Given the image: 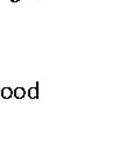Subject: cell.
<instances>
[{
	"instance_id": "obj_1",
	"label": "cell",
	"mask_w": 140,
	"mask_h": 157,
	"mask_svg": "<svg viewBox=\"0 0 140 157\" xmlns=\"http://www.w3.org/2000/svg\"><path fill=\"white\" fill-rule=\"evenodd\" d=\"M28 98L32 99V100H35V99H39V82L35 83V86L33 87H29L28 89Z\"/></svg>"
},
{
	"instance_id": "obj_2",
	"label": "cell",
	"mask_w": 140,
	"mask_h": 157,
	"mask_svg": "<svg viewBox=\"0 0 140 157\" xmlns=\"http://www.w3.org/2000/svg\"><path fill=\"white\" fill-rule=\"evenodd\" d=\"M26 94H27V92H26V90H25L23 87H21V86H18V87H15V89L13 90V97H15V99H18V100L23 99V98L26 97Z\"/></svg>"
},
{
	"instance_id": "obj_3",
	"label": "cell",
	"mask_w": 140,
	"mask_h": 157,
	"mask_svg": "<svg viewBox=\"0 0 140 157\" xmlns=\"http://www.w3.org/2000/svg\"><path fill=\"white\" fill-rule=\"evenodd\" d=\"M0 95H1V98H4V99H11L12 97H13V90H12L11 87H8V86L2 87V89H1V92H0Z\"/></svg>"
},
{
	"instance_id": "obj_4",
	"label": "cell",
	"mask_w": 140,
	"mask_h": 157,
	"mask_svg": "<svg viewBox=\"0 0 140 157\" xmlns=\"http://www.w3.org/2000/svg\"><path fill=\"white\" fill-rule=\"evenodd\" d=\"M12 2H19V1H20V0H11Z\"/></svg>"
}]
</instances>
